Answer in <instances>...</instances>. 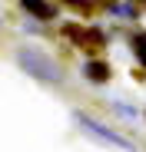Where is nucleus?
<instances>
[{
	"instance_id": "obj_1",
	"label": "nucleus",
	"mask_w": 146,
	"mask_h": 152,
	"mask_svg": "<svg viewBox=\"0 0 146 152\" xmlns=\"http://www.w3.org/2000/svg\"><path fill=\"white\" fill-rule=\"evenodd\" d=\"M20 66L27 69V73H33L37 80H46V83H57V80H60L57 63L46 60L43 53H37V50H23V53H20Z\"/></svg>"
},
{
	"instance_id": "obj_2",
	"label": "nucleus",
	"mask_w": 146,
	"mask_h": 152,
	"mask_svg": "<svg viewBox=\"0 0 146 152\" xmlns=\"http://www.w3.org/2000/svg\"><path fill=\"white\" fill-rule=\"evenodd\" d=\"M77 122L83 126V132L96 136L100 142H106V145H113V149H123V152H133V142H130V139H123L119 132H113V129H106V126H100L96 119H86V116H77Z\"/></svg>"
},
{
	"instance_id": "obj_3",
	"label": "nucleus",
	"mask_w": 146,
	"mask_h": 152,
	"mask_svg": "<svg viewBox=\"0 0 146 152\" xmlns=\"http://www.w3.org/2000/svg\"><path fill=\"white\" fill-rule=\"evenodd\" d=\"M20 4H23V7H27L30 13H37L40 20H50V17H53V7H50V4H46V0H20Z\"/></svg>"
},
{
	"instance_id": "obj_4",
	"label": "nucleus",
	"mask_w": 146,
	"mask_h": 152,
	"mask_svg": "<svg viewBox=\"0 0 146 152\" xmlns=\"http://www.w3.org/2000/svg\"><path fill=\"white\" fill-rule=\"evenodd\" d=\"M83 73L90 76V80H93V83H103V80H106V73H110V69H106L103 63H86V66H83Z\"/></svg>"
},
{
	"instance_id": "obj_5",
	"label": "nucleus",
	"mask_w": 146,
	"mask_h": 152,
	"mask_svg": "<svg viewBox=\"0 0 146 152\" xmlns=\"http://www.w3.org/2000/svg\"><path fill=\"white\" fill-rule=\"evenodd\" d=\"M133 50H136L139 63L146 66V33H136V37H133Z\"/></svg>"
}]
</instances>
